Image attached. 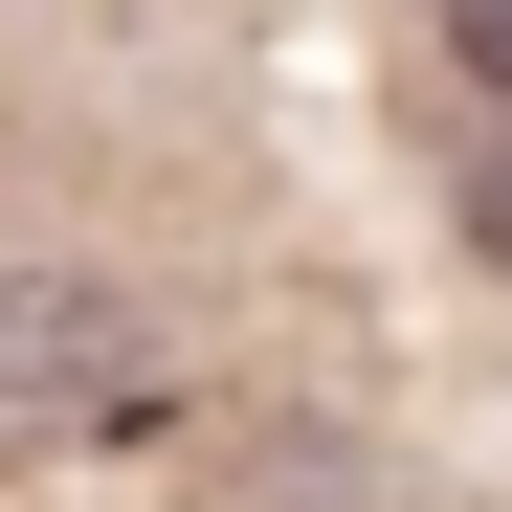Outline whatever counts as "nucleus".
I'll list each match as a JSON object with an SVG mask.
<instances>
[{"mask_svg":"<svg viewBox=\"0 0 512 512\" xmlns=\"http://www.w3.org/2000/svg\"><path fill=\"white\" fill-rule=\"evenodd\" d=\"M446 23H468V67H490V90H512V0H446Z\"/></svg>","mask_w":512,"mask_h":512,"instance_id":"nucleus-3","label":"nucleus"},{"mask_svg":"<svg viewBox=\"0 0 512 512\" xmlns=\"http://www.w3.org/2000/svg\"><path fill=\"white\" fill-rule=\"evenodd\" d=\"M468 245H512V134H490V156H468Z\"/></svg>","mask_w":512,"mask_h":512,"instance_id":"nucleus-2","label":"nucleus"},{"mask_svg":"<svg viewBox=\"0 0 512 512\" xmlns=\"http://www.w3.org/2000/svg\"><path fill=\"white\" fill-rule=\"evenodd\" d=\"M112 379H134V312L112 290H67V268L0 290V401H112Z\"/></svg>","mask_w":512,"mask_h":512,"instance_id":"nucleus-1","label":"nucleus"}]
</instances>
